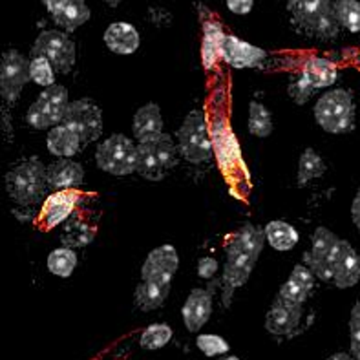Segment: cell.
<instances>
[{"label":"cell","mask_w":360,"mask_h":360,"mask_svg":"<svg viewBox=\"0 0 360 360\" xmlns=\"http://www.w3.org/2000/svg\"><path fill=\"white\" fill-rule=\"evenodd\" d=\"M50 187L48 169L37 158L18 163L6 174V191L18 205H35L46 196Z\"/></svg>","instance_id":"6da1fadb"},{"label":"cell","mask_w":360,"mask_h":360,"mask_svg":"<svg viewBox=\"0 0 360 360\" xmlns=\"http://www.w3.org/2000/svg\"><path fill=\"white\" fill-rule=\"evenodd\" d=\"M288 9L295 22L311 35L320 39H333L338 35L340 24L331 0H288Z\"/></svg>","instance_id":"7a4b0ae2"},{"label":"cell","mask_w":360,"mask_h":360,"mask_svg":"<svg viewBox=\"0 0 360 360\" xmlns=\"http://www.w3.org/2000/svg\"><path fill=\"white\" fill-rule=\"evenodd\" d=\"M139 161H137V174L150 181H160L170 170L178 165L179 148L169 134H161L150 141H143L137 145Z\"/></svg>","instance_id":"3957f363"},{"label":"cell","mask_w":360,"mask_h":360,"mask_svg":"<svg viewBox=\"0 0 360 360\" xmlns=\"http://www.w3.org/2000/svg\"><path fill=\"white\" fill-rule=\"evenodd\" d=\"M315 119L329 134H346L355 127V103L352 91L331 90L316 101Z\"/></svg>","instance_id":"277c9868"},{"label":"cell","mask_w":360,"mask_h":360,"mask_svg":"<svg viewBox=\"0 0 360 360\" xmlns=\"http://www.w3.org/2000/svg\"><path fill=\"white\" fill-rule=\"evenodd\" d=\"M176 137H178L179 155L183 160L194 165L210 161L214 143L210 139L205 114L201 110H194L185 117Z\"/></svg>","instance_id":"5b68a950"},{"label":"cell","mask_w":360,"mask_h":360,"mask_svg":"<svg viewBox=\"0 0 360 360\" xmlns=\"http://www.w3.org/2000/svg\"><path fill=\"white\" fill-rule=\"evenodd\" d=\"M97 167L112 176H128L137 172L139 152L137 145L123 134H114L97 146Z\"/></svg>","instance_id":"8992f818"},{"label":"cell","mask_w":360,"mask_h":360,"mask_svg":"<svg viewBox=\"0 0 360 360\" xmlns=\"http://www.w3.org/2000/svg\"><path fill=\"white\" fill-rule=\"evenodd\" d=\"M68 90L60 84L44 88L39 99L30 106L26 114V123L35 130L53 128L64 121L68 110Z\"/></svg>","instance_id":"52a82bcc"},{"label":"cell","mask_w":360,"mask_h":360,"mask_svg":"<svg viewBox=\"0 0 360 360\" xmlns=\"http://www.w3.org/2000/svg\"><path fill=\"white\" fill-rule=\"evenodd\" d=\"M258 262V256L247 249L240 240L233 236L227 247V262H225L224 271V304L229 306L233 292L238 288L245 285L249 276H251L255 264Z\"/></svg>","instance_id":"ba28073f"},{"label":"cell","mask_w":360,"mask_h":360,"mask_svg":"<svg viewBox=\"0 0 360 360\" xmlns=\"http://www.w3.org/2000/svg\"><path fill=\"white\" fill-rule=\"evenodd\" d=\"M32 57H46L53 64L55 72L68 73L75 64V44L66 33L48 30L37 37Z\"/></svg>","instance_id":"9c48e42d"},{"label":"cell","mask_w":360,"mask_h":360,"mask_svg":"<svg viewBox=\"0 0 360 360\" xmlns=\"http://www.w3.org/2000/svg\"><path fill=\"white\" fill-rule=\"evenodd\" d=\"M30 63L20 51L8 50L2 53L0 60V94L8 105H15L20 97V91L32 81Z\"/></svg>","instance_id":"30bf717a"},{"label":"cell","mask_w":360,"mask_h":360,"mask_svg":"<svg viewBox=\"0 0 360 360\" xmlns=\"http://www.w3.org/2000/svg\"><path fill=\"white\" fill-rule=\"evenodd\" d=\"M63 124L70 127L81 137L82 146L97 141L103 136V112L90 99L72 101L66 110Z\"/></svg>","instance_id":"8fae6325"},{"label":"cell","mask_w":360,"mask_h":360,"mask_svg":"<svg viewBox=\"0 0 360 360\" xmlns=\"http://www.w3.org/2000/svg\"><path fill=\"white\" fill-rule=\"evenodd\" d=\"M302 315H304V306L276 297L265 316V329L278 337H292L298 333Z\"/></svg>","instance_id":"7c38bea8"},{"label":"cell","mask_w":360,"mask_h":360,"mask_svg":"<svg viewBox=\"0 0 360 360\" xmlns=\"http://www.w3.org/2000/svg\"><path fill=\"white\" fill-rule=\"evenodd\" d=\"M178 251L172 245H161L146 256L141 267V278L146 282L170 283L178 271Z\"/></svg>","instance_id":"4fadbf2b"},{"label":"cell","mask_w":360,"mask_h":360,"mask_svg":"<svg viewBox=\"0 0 360 360\" xmlns=\"http://www.w3.org/2000/svg\"><path fill=\"white\" fill-rule=\"evenodd\" d=\"M221 59L233 68H256L267 59V53L258 46L249 44L238 37L225 35Z\"/></svg>","instance_id":"5bb4252c"},{"label":"cell","mask_w":360,"mask_h":360,"mask_svg":"<svg viewBox=\"0 0 360 360\" xmlns=\"http://www.w3.org/2000/svg\"><path fill=\"white\" fill-rule=\"evenodd\" d=\"M212 313V292L207 289H192L181 309L185 328L191 333H198Z\"/></svg>","instance_id":"9a60e30c"},{"label":"cell","mask_w":360,"mask_h":360,"mask_svg":"<svg viewBox=\"0 0 360 360\" xmlns=\"http://www.w3.org/2000/svg\"><path fill=\"white\" fill-rule=\"evenodd\" d=\"M77 200L79 192L75 191L55 192L53 196L46 200L44 207H42V224L48 229L63 224L64 219L73 212V209L77 205Z\"/></svg>","instance_id":"2e32d148"},{"label":"cell","mask_w":360,"mask_h":360,"mask_svg":"<svg viewBox=\"0 0 360 360\" xmlns=\"http://www.w3.org/2000/svg\"><path fill=\"white\" fill-rule=\"evenodd\" d=\"M48 181L55 191H72L84 181L82 165L75 163L70 158H60L48 167Z\"/></svg>","instance_id":"e0dca14e"},{"label":"cell","mask_w":360,"mask_h":360,"mask_svg":"<svg viewBox=\"0 0 360 360\" xmlns=\"http://www.w3.org/2000/svg\"><path fill=\"white\" fill-rule=\"evenodd\" d=\"M132 132L139 143L160 137L163 134V117H161L160 106L155 103H148L137 110L134 115Z\"/></svg>","instance_id":"ac0fdd59"},{"label":"cell","mask_w":360,"mask_h":360,"mask_svg":"<svg viewBox=\"0 0 360 360\" xmlns=\"http://www.w3.org/2000/svg\"><path fill=\"white\" fill-rule=\"evenodd\" d=\"M139 33L128 22H114L106 27L105 44L110 51L119 55H130L139 48Z\"/></svg>","instance_id":"d6986e66"},{"label":"cell","mask_w":360,"mask_h":360,"mask_svg":"<svg viewBox=\"0 0 360 360\" xmlns=\"http://www.w3.org/2000/svg\"><path fill=\"white\" fill-rule=\"evenodd\" d=\"M50 15L53 17L55 24H59L66 32H75L79 26L88 22L90 8L84 0H63Z\"/></svg>","instance_id":"ffe728a7"},{"label":"cell","mask_w":360,"mask_h":360,"mask_svg":"<svg viewBox=\"0 0 360 360\" xmlns=\"http://www.w3.org/2000/svg\"><path fill=\"white\" fill-rule=\"evenodd\" d=\"M360 280V256L349 243H344L342 255L335 265V285L338 289H347L356 285Z\"/></svg>","instance_id":"44dd1931"},{"label":"cell","mask_w":360,"mask_h":360,"mask_svg":"<svg viewBox=\"0 0 360 360\" xmlns=\"http://www.w3.org/2000/svg\"><path fill=\"white\" fill-rule=\"evenodd\" d=\"M225 35L221 26L216 20H205L203 22V41H201V63L207 70H212L221 57Z\"/></svg>","instance_id":"7402d4cb"},{"label":"cell","mask_w":360,"mask_h":360,"mask_svg":"<svg viewBox=\"0 0 360 360\" xmlns=\"http://www.w3.org/2000/svg\"><path fill=\"white\" fill-rule=\"evenodd\" d=\"M214 154L218 158L219 167L224 170L233 169L236 165H242V155H240V145H238L236 137L229 130L225 124L218 128L214 132Z\"/></svg>","instance_id":"603a6c76"},{"label":"cell","mask_w":360,"mask_h":360,"mask_svg":"<svg viewBox=\"0 0 360 360\" xmlns=\"http://www.w3.org/2000/svg\"><path fill=\"white\" fill-rule=\"evenodd\" d=\"M46 145H48V150L53 155L72 158V155L81 150L82 141L72 128L66 127V124H57V127L51 128L48 137H46Z\"/></svg>","instance_id":"cb8c5ba5"},{"label":"cell","mask_w":360,"mask_h":360,"mask_svg":"<svg viewBox=\"0 0 360 360\" xmlns=\"http://www.w3.org/2000/svg\"><path fill=\"white\" fill-rule=\"evenodd\" d=\"M170 292V283H155L143 280L136 288V306L141 311H154L161 307Z\"/></svg>","instance_id":"d4e9b609"},{"label":"cell","mask_w":360,"mask_h":360,"mask_svg":"<svg viewBox=\"0 0 360 360\" xmlns=\"http://www.w3.org/2000/svg\"><path fill=\"white\" fill-rule=\"evenodd\" d=\"M302 73H306L316 88L331 86V84H335L338 79L337 66H335L331 60L322 59V57H309V59L304 63Z\"/></svg>","instance_id":"484cf974"},{"label":"cell","mask_w":360,"mask_h":360,"mask_svg":"<svg viewBox=\"0 0 360 360\" xmlns=\"http://www.w3.org/2000/svg\"><path fill=\"white\" fill-rule=\"evenodd\" d=\"M265 238L276 251H291L300 240L297 229L289 225L288 221H282V219H276V221L265 225Z\"/></svg>","instance_id":"4316f807"},{"label":"cell","mask_w":360,"mask_h":360,"mask_svg":"<svg viewBox=\"0 0 360 360\" xmlns=\"http://www.w3.org/2000/svg\"><path fill=\"white\" fill-rule=\"evenodd\" d=\"M326 172V163L313 148H306L298 161V185H306Z\"/></svg>","instance_id":"83f0119b"},{"label":"cell","mask_w":360,"mask_h":360,"mask_svg":"<svg viewBox=\"0 0 360 360\" xmlns=\"http://www.w3.org/2000/svg\"><path fill=\"white\" fill-rule=\"evenodd\" d=\"M75 265H77V255L73 252L72 247H59L48 256V269L60 278L72 276Z\"/></svg>","instance_id":"f1b7e54d"},{"label":"cell","mask_w":360,"mask_h":360,"mask_svg":"<svg viewBox=\"0 0 360 360\" xmlns=\"http://www.w3.org/2000/svg\"><path fill=\"white\" fill-rule=\"evenodd\" d=\"M335 15L340 27L352 33H360V2L359 0H335Z\"/></svg>","instance_id":"f546056e"},{"label":"cell","mask_w":360,"mask_h":360,"mask_svg":"<svg viewBox=\"0 0 360 360\" xmlns=\"http://www.w3.org/2000/svg\"><path fill=\"white\" fill-rule=\"evenodd\" d=\"M249 132L256 137H267L273 132V115L258 101L249 105Z\"/></svg>","instance_id":"4dcf8cb0"},{"label":"cell","mask_w":360,"mask_h":360,"mask_svg":"<svg viewBox=\"0 0 360 360\" xmlns=\"http://www.w3.org/2000/svg\"><path fill=\"white\" fill-rule=\"evenodd\" d=\"M172 338V329L167 324H152L145 329L141 333V338H139V344L145 349H150V352H155V349H161L167 344L170 342Z\"/></svg>","instance_id":"1f68e13d"},{"label":"cell","mask_w":360,"mask_h":360,"mask_svg":"<svg viewBox=\"0 0 360 360\" xmlns=\"http://www.w3.org/2000/svg\"><path fill=\"white\" fill-rule=\"evenodd\" d=\"M338 240L337 234H333L329 229L326 227H319L313 234V247H311V255L316 256V258H328L329 260V255L335 251V247L338 245ZM331 262V260H329Z\"/></svg>","instance_id":"d6a6232c"},{"label":"cell","mask_w":360,"mask_h":360,"mask_svg":"<svg viewBox=\"0 0 360 360\" xmlns=\"http://www.w3.org/2000/svg\"><path fill=\"white\" fill-rule=\"evenodd\" d=\"M234 238L240 240L247 249H251L256 256L262 255V251H264V243L265 240H267V238H265V231H262V229L255 227V225L251 224H245L243 227H240V231L234 234Z\"/></svg>","instance_id":"836d02e7"},{"label":"cell","mask_w":360,"mask_h":360,"mask_svg":"<svg viewBox=\"0 0 360 360\" xmlns=\"http://www.w3.org/2000/svg\"><path fill=\"white\" fill-rule=\"evenodd\" d=\"M53 64L46 59V57H32L30 73H32V81L37 82V84H41V86L44 88L53 86Z\"/></svg>","instance_id":"e575fe53"},{"label":"cell","mask_w":360,"mask_h":360,"mask_svg":"<svg viewBox=\"0 0 360 360\" xmlns=\"http://www.w3.org/2000/svg\"><path fill=\"white\" fill-rule=\"evenodd\" d=\"M319 90V88L313 84L309 77H307L306 73H302L300 77H297L295 81L289 84V97H291L297 105H304L307 101L313 97V94Z\"/></svg>","instance_id":"d590c367"},{"label":"cell","mask_w":360,"mask_h":360,"mask_svg":"<svg viewBox=\"0 0 360 360\" xmlns=\"http://www.w3.org/2000/svg\"><path fill=\"white\" fill-rule=\"evenodd\" d=\"M196 346L205 356L225 355L229 352V342L218 335H200L196 338Z\"/></svg>","instance_id":"8d00e7d4"},{"label":"cell","mask_w":360,"mask_h":360,"mask_svg":"<svg viewBox=\"0 0 360 360\" xmlns=\"http://www.w3.org/2000/svg\"><path fill=\"white\" fill-rule=\"evenodd\" d=\"M349 335H352L353 359L360 360V302H356L352 309V319H349Z\"/></svg>","instance_id":"74e56055"},{"label":"cell","mask_w":360,"mask_h":360,"mask_svg":"<svg viewBox=\"0 0 360 360\" xmlns=\"http://www.w3.org/2000/svg\"><path fill=\"white\" fill-rule=\"evenodd\" d=\"M309 291H306V289L300 288L298 283L291 282V280H288V282L283 283L278 292V297L285 298V300L292 302V304H300V306H304V302L309 298Z\"/></svg>","instance_id":"f35d334b"},{"label":"cell","mask_w":360,"mask_h":360,"mask_svg":"<svg viewBox=\"0 0 360 360\" xmlns=\"http://www.w3.org/2000/svg\"><path fill=\"white\" fill-rule=\"evenodd\" d=\"M289 280H291V282H295V283H298L300 288H304L306 291L311 292V291H313V288H315L316 276H315V273H313V271L307 267V265L300 264V265H297V267H295V271L291 273Z\"/></svg>","instance_id":"ab89813d"},{"label":"cell","mask_w":360,"mask_h":360,"mask_svg":"<svg viewBox=\"0 0 360 360\" xmlns=\"http://www.w3.org/2000/svg\"><path fill=\"white\" fill-rule=\"evenodd\" d=\"M218 271V262L214 258H210V256H205V258H201L198 262V274H200V278L210 280Z\"/></svg>","instance_id":"60d3db41"},{"label":"cell","mask_w":360,"mask_h":360,"mask_svg":"<svg viewBox=\"0 0 360 360\" xmlns=\"http://www.w3.org/2000/svg\"><path fill=\"white\" fill-rule=\"evenodd\" d=\"M227 2L229 11L234 15H247L255 6V0H225Z\"/></svg>","instance_id":"b9f144b4"},{"label":"cell","mask_w":360,"mask_h":360,"mask_svg":"<svg viewBox=\"0 0 360 360\" xmlns=\"http://www.w3.org/2000/svg\"><path fill=\"white\" fill-rule=\"evenodd\" d=\"M352 218H353V224H355L356 231H359V233H360V188H359V192H356L355 200H353Z\"/></svg>","instance_id":"7bdbcfd3"},{"label":"cell","mask_w":360,"mask_h":360,"mask_svg":"<svg viewBox=\"0 0 360 360\" xmlns=\"http://www.w3.org/2000/svg\"><path fill=\"white\" fill-rule=\"evenodd\" d=\"M328 360H355V359H353V355H349V353H335V355L329 356Z\"/></svg>","instance_id":"ee69618b"},{"label":"cell","mask_w":360,"mask_h":360,"mask_svg":"<svg viewBox=\"0 0 360 360\" xmlns=\"http://www.w3.org/2000/svg\"><path fill=\"white\" fill-rule=\"evenodd\" d=\"M106 4L108 6H112V8H117L119 4H121V2H123V0H105Z\"/></svg>","instance_id":"f6af8a7d"},{"label":"cell","mask_w":360,"mask_h":360,"mask_svg":"<svg viewBox=\"0 0 360 360\" xmlns=\"http://www.w3.org/2000/svg\"><path fill=\"white\" fill-rule=\"evenodd\" d=\"M224 360H240V359H238V356H227V359H224Z\"/></svg>","instance_id":"bcb514c9"}]
</instances>
